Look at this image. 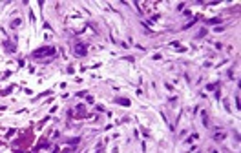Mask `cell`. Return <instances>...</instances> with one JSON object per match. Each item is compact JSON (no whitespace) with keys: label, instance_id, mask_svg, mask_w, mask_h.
Listing matches in <instances>:
<instances>
[{"label":"cell","instance_id":"obj_1","mask_svg":"<svg viewBox=\"0 0 241 153\" xmlns=\"http://www.w3.org/2000/svg\"><path fill=\"white\" fill-rule=\"evenodd\" d=\"M42 57H47V59L55 57V47H40L33 53V59H42Z\"/></svg>","mask_w":241,"mask_h":153},{"label":"cell","instance_id":"obj_2","mask_svg":"<svg viewBox=\"0 0 241 153\" xmlns=\"http://www.w3.org/2000/svg\"><path fill=\"white\" fill-rule=\"evenodd\" d=\"M75 53H77L79 57H84V55H86V46H84V44H77V46H75Z\"/></svg>","mask_w":241,"mask_h":153},{"label":"cell","instance_id":"obj_3","mask_svg":"<svg viewBox=\"0 0 241 153\" xmlns=\"http://www.w3.org/2000/svg\"><path fill=\"white\" fill-rule=\"evenodd\" d=\"M117 102H119V104H124V106L130 104V100H126V98H117Z\"/></svg>","mask_w":241,"mask_h":153}]
</instances>
